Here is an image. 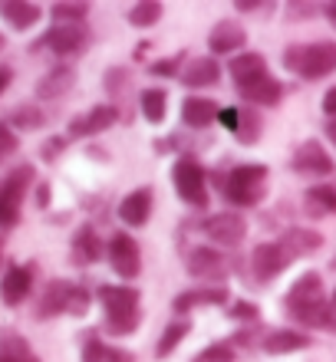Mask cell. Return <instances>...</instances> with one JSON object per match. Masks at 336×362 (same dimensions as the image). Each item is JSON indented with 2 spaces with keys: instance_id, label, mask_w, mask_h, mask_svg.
<instances>
[{
  "instance_id": "cell-1",
  "label": "cell",
  "mask_w": 336,
  "mask_h": 362,
  "mask_svg": "<svg viewBox=\"0 0 336 362\" xmlns=\"http://www.w3.org/2000/svg\"><path fill=\"white\" fill-rule=\"evenodd\" d=\"M99 303L106 310V333L109 336H129L139 329V290L135 286H125V284H106L99 286Z\"/></svg>"
},
{
  "instance_id": "cell-2",
  "label": "cell",
  "mask_w": 336,
  "mask_h": 362,
  "mask_svg": "<svg viewBox=\"0 0 336 362\" xmlns=\"http://www.w3.org/2000/svg\"><path fill=\"white\" fill-rule=\"evenodd\" d=\"M284 66L303 79H323L336 73V43L320 40V43H297L284 53Z\"/></svg>"
},
{
  "instance_id": "cell-3",
  "label": "cell",
  "mask_w": 336,
  "mask_h": 362,
  "mask_svg": "<svg viewBox=\"0 0 336 362\" xmlns=\"http://www.w3.org/2000/svg\"><path fill=\"white\" fill-rule=\"evenodd\" d=\"M264 181H267V165H238L231 168L228 178H221V191L234 208H254L264 198Z\"/></svg>"
},
{
  "instance_id": "cell-4",
  "label": "cell",
  "mask_w": 336,
  "mask_h": 362,
  "mask_svg": "<svg viewBox=\"0 0 336 362\" xmlns=\"http://www.w3.org/2000/svg\"><path fill=\"white\" fill-rule=\"evenodd\" d=\"M33 178H37L33 165H17L7 178H0V228H17L20 204H23V194L33 185Z\"/></svg>"
},
{
  "instance_id": "cell-5",
  "label": "cell",
  "mask_w": 336,
  "mask_h": 362,
  "mask_svg": "<svg viewBox=\"0 0 336 362\" xmlns=\"http://www.w3.org/2000/svg\"><path fill=\"white\" fill-rule=\"evenodd\" d=\"M172 185L178 191V198L192 208H208V191H204V168L198 158L185 155L172 165Z\"/></svg>"
},
{
  "instance_id": "cell-6",
  "label": "cell",
  "mask_w": 336,
  "mask_h": 362,
  "mask_svg": "<svg viewBox=\"0 0 336 362\" xmlns=\"http://www.w3.org/2000/svg\"><path fill=\"white\" fill-rule=\"evenodd\" d=\"M86 43H89V30L83 23H57L40 40V47L53 49L57 57H76V53L86 49Z\"/></svg>"
},
{
  "instance_id": "cell-7",
  "label": "cell",
  "mask_w": 336,
  "mask_h": 362,
  "mask_svg": "<svg viewBox=\"0 0 336 362\" xmlns=\"http://www.w3.org/2000/svg\"><path fill=\"white\" fill-rule=\"evenodd\" d=\"M106 257H109L112 270L122 276V280H135V276H139V270H142V254H139V244H135V238H129L125 230L112 234V240H109V247H106Z\"/></svg>"
},
{
  "instance_id": "cell-8",
  "label": "cell",
  "mask_w": 336,
  "mask_h": 362,
  "mask_svg": "<svg viewBox=\"0 0 336 362\" xmlns=\"http://www.w3.org/2000/svg\"><path fill=\"white\" fill-rule=\"evenodd\" d=\"M290 168H294L297 175H313V178H327V175L336 172L330 152L320 142H313V139L303 142V145H297V152H294V158H290Z\"/></svg>"
},
{
  "instance_id": "cell-9",
  "label": "cell",
  "mask_w": 336,
  "mask_h": 362,
  "mask_svg": "<svg viewBox=\"0 0 336 362\" xmlns=\"http://www.w3.org/2000/svg\"><path fill=\"white\" fill-rule=\"evenodd\" d=\"M323 300H327V293H323V276L310 270V274H300L297 280H294V286H290L287 296H284V306H287V313L294 316L313 303H323Z\"/></svg>"
},
{
  "instance_id": "cell-10",
  "label": "cell",
  "mask_w": 336,
  "mask_h": 362,
  "mask_svg": "<svg viewBox=\"0 0 336 362\" xmlns=\"http://www.w3.org/2000/svg\"><path fill=\"white\" fill-rule=\"evenodd\" d=\"M33 264H7L4 276H0V300L4 306H20L30 296L33 286Z\"/></svg>"
},
{
  "instance_id": "cell-11",
  "label": "cell",
  "mask_w": 336,
  "mask_h": 362,
  "mask_svg": "<svg viewBox=\"0 0 336 362\" xmlns=\"http://www.w3.org/2000/svg\"><path fill=\"white\" fill-rule=\"evenodd\" d=\"M204 234H208L214 244H221V247H238L241 240H244V234H248V221L241 218L238 211H221V214L208 218Z\"/></svg>"
},
{
  "instance_id": "cell-12",
  "label": "cell",
  "mask_w": 336,
  "mask_h": 362,
  "mask_svg": "<svg viewBox=\"0 0 336 362\" xmlns=\"http://www.w3.org/2000/svg\"><path fill=\"white\" fill-rule=\"evenodd\" d=\"M73 290H76V284H69V280H50V284L43 286V293H40L37 306H33V316H37V320H53V316L66 313Z\"/></svg>"
},
{
  "instance_id": "cell-13",
  "label": "cell",
  "mask_w": 336,
  "mask_h": 362,
  "mask_svg": "<svg viewBox=\"0 0 336 362\" xmlns=\"http://www.w3.org/2000/svg\"><path fill=\"white\" fill-rule=\"evenodd\" d=\"M244 43H248V30L241 27L238 20H221V23H214L212 33H208V49H212L214 57H231V53H238Z\"/></svg>"
},
{
  "instance_id": "cell-14",
  "label": "cell",
  "mask_w": 336,
  "mask_h": 362,
  "mask_svg": "<svg viewBox=\"0 0 336 362\" xmlns=\"http://www.w3.org/2000/svg\"><path fill=\"white\" fill-rule=\"evenodd\" d=\"M290 264V257L284 254V247L280 244H257L254 247V254H250V270H254V276L257 280H274L277 274H284V267Z\"/></svg>"
},
{
  "instance_id": "cell-15",
  "label": "cell",
  "mask_w": 336,
  "mask_h": 362,
  "mask_svg": "<svg viewBox=\"0 0 336 362\" xmlns=\"http://www.w3.org/2000/svg\"><path fill=\"white\" fill-rule=\"evenodd\" d=\"M277 244L284 247V254H287L290 260H297V257L317 254V250L323 247V234L313 228H290V230H284V238H280Z\"/></svg>"
},
{
  "instance_id": "cell-16",
  "label": "cell",
  "mask_w": 336,
  "mask_h": 362,
  "mask_svg": "<svg viewBox=\"0 0 336 362\" xmlns=\"http://www.w3.org/2000/svg\"><path fill=\"white\" fill-rule=\"evenodd\" d=\"M119 122V109L115 105H93L86 115H76L73 122H69V135H96V132H106L109 125Z\"/></svg>"
},
{
  "instance_id": "cell-17",
  "label": "cell",
  "mask_w": 336,
  "mask_h": 362,
  "mask_svg": "<svg viewBox=\"0 0 336 362\" xmlns=\"http://www.w3.org/2000/svg\"><path fill=\"white\" fill-rule=\"evenodd\" d=\"M76 86V69L66 66V63H57V66L43 73L37 83V99H63L69 89Z\"/></svg>"
},
{
  "instance_id": "cell-18",
  "label": "cell",
  "mask_w": 336,
  "mask_h": 362,
  "mask_svg": "<svg viewBox=\"0 0 336 362\" xmlns=\"http://www.w3.org/2000/svg\"><path fill=\"white\" fill-rule=\"evenodd\" d=\"M231 293L224 290V286H202V290H185V293H178L172 300V310L178 316H185L188 310H195V306H218V303H228Z\"/></svg>"
},
{
  "instance_id": "cell-19",
  "label": "cell",
  "mask_w": 336,
  "mask_h": 362,
  "mask_svg": "<svg viewBox=\"0 0 336 362\" xmlns=\"http://www.w3.org/2000/svg\"><path fill=\"white\" fill-rule=\"evenodd\" d=\"M149 214H152V188H135L119 201V221H125L129 228H142Z\"/></svg>"
},
{
  "instance_id": "cell-20",
  "label": "cell",
  "mask_w": 336,
  "mask_h": 362,
  "mask_svg": "<svg viewBox=\"0 0 336 362\" xmlns=\"http://www.w3.org/2000/svg\"><path fill=\"white\" fill-rule=\"evenodd\" d=\"M103 254H106V247H103V240H99L96 228H93V224H83V228L76 230V238H73V250H69L73 264L89 267V264H96Z\"/></svg>"
},
{
  "instance_id": "cell-21",
  "label": "cell",
  "mask_w": 336,
  "mask_h": 362,
  "mask_svg": "<svg viewBox=\"0 0 336 362\" xmlns=\"http://www.w3.org/2000/svg\"><path fill=\"white\" fill-rule=\"evenodd\" d=\"M178 76H182V83L188 89H204V86H214V83L221 79V66H218L214 57H198V59H192V63H185V69Z\"/></svg>"
},
{
  "instance_id": "cell-22",
  "label": "cell",
  "mask_w": 336,
  "mask_h": 362,
  "mask_svg": "<svg viewBox=\"0 0 336 362\" xmlns=\"http://www.w3.org/2000/svg\"><path fill=\"white\" fill-rule=\"evenodd\" d=\"M218 103L214 99H204V95H188L182 103V122L188 129H208L212 122H218Z\"/></svg>"
},
{
  "instance_id": "cell-23",
  "label": "cell",
  "mask_w": 336,
  "mask_h": 362,
  "mask_svg": "<svg viewBox=\"0 0 336 362\" xmlns=\"http://www.w3.org/2000/svg\"><path fill=\"white\" fill-rule=\"evenodd\" d=\"M224 257L214 247H195L188 254V274L202 276V280H221L224 276Z\"/></svg>"
},
{
  "instance_id": "cell-24",
  "label": "cell",
  "mask_w": 336,
  "mask_h": 362,
  "mask_svg": "<svg viewBox=\"0 0 336 362\" xmlns=\"http://www.w3.org/2000/svg\"><path fill=\"white\" fill-rule=\"evenodd\" d=\"M264 353L267 356H284V353H300V349H307L310 346V336L300 333V329H274V333L264 336Z\"/></svg>"
},
{
  "instance_id": "cell-25",
  "label": "cell",
  "mask_w": 336,
  "mask_h": 362,
  "mask_svg": "<svg viewBox=\"0 0 336 362\" xmlns=\"http://www.w3.org/2000/svg\"><path fill=\"white\" fill-rule=\"evenodd\" d=\"M0 17L7 20L13 30H30L43 17V7H40V4H30V0H4V4H0Z\"/></svg>"
},
{
  "instance_id": "cell-26",
  "label": "cell",
  "mask_w": 336,
  "mask_h": 362,
  "mask_svg": "<svg viewBox=\"0 0 336 362\" xmlns=\"http://www.w3.org/2000/svg\"><path fill=\"white\" fill-rule=\"evenodd\" d=\"M260 76H267V59L260 53H238V57H231V79L238 86H248V83H254Z\"/></svg>"
},
{
  "instance_id": "cell-27",
  "label": "cell",
  "mask_w": 336,
  "mask_h": 362,
  "mask_svg": "<svg viewBox=\"0 0 336 362\" xmlns=\"http://www.w3.org/2000/svg\"><path fill=\"white\" fill-rule=\"evenodd\" d=\"M238 89L250 105H277L280 95H284V86H280L270 73L267 76H260V79H254V83H248V86H238Z\"/></svg>"
},
{
  "instance_id": "cell-28",
  "label": "cell",
  "mask_w": 336,
  "mask_h": 362,
  "mask_svg": "<svg viewBox=\"0 0 336 362\" xmlns=\"http://www.w3.org/2000/svg\"><path fill=\"white\" fill-rule=\"evenodd\" d=\"M294 320H297L300 326H310V329L336 333V310H333V303H330V300L313 303V306H307V310H300V313H294Z\"/></svg>"
},
{
  "instance_id": "cell-29",
  "label": "cell",
  "mask_w": 336,
  "mask_h": 362,
  "mask_svg": "<svg viewBox=\"0 0 336 362\" xmlns=\"http://www.w3.org/2000/svg\"><path fill=\"white\" fill-rule=\"evenodd\" d=\"M303 208L313 218L336 214V188L333 185H313V188H307L303 191Z\"/></svg>"
},
{
  "instance_id": "cell-30",
  "label": "cell",
  "mask_w": 336,
  "mask_h": 362,
  "mask_svg": "<svg viewBox=\"0 0 336 362\" xmlns=\"http://www.w3.org/2000/svg\"><path fill=\"white\" fill-rule=\"evenodd\" d=\"M0 362H40V356L30 349V343L20 333L0 336Z\"/></svg>"
},
{
  "instance_id": "cell-31",
  "label": "cell",
  "mask_w": 336,
  "mask_h": 362,
  "mask_svg": "<svg viewBox=\"0 0 336 362\" xmlns=\"http://www.w3.org/2000/svg\"><path fill=\"white\" fill-rule=\"evenodd\" d=\"M192 333V323L185 320V316H178V320H172V323L165 326V333H162V339H158V346H155V356L158 359H168V356L178 349V346L185 343V336Z\"/></svg>"
},
{
  "instance_id": "cell-32",
  "label": "cell",
  "mask_w": 336,
  "mask_h": 362,
  "mask_svg": "<svg viewBox=\"0 0 336 362\" xmlns=\"http://www.w3.org/2000/svg\"><path fill=\"white\" fill-rule=\"evenodd\" d=\"M139 105H142L145 119L152 125H158V122H165V112H168V95H165V89H142Z\"/></svg>"
},
{
  "instance_id": "cell-33",
  "label": "cell",
  "mask_w": 336,
  "mask_h": 362,
  "mask_svg": "<svg viewBox=\"0 0 336 362\" xmlns=\"http://www.w3.org/2000/svg\"><path fill=\"white\" fill-rule=\"evenodd\" d=\"M162 10L165 7L158 0H142V4H135V7L125 13V20H129V27H135V30H149L162 20Z\"/></svg>"
},
{
  "instance_id": "cell-34",
  "label": "cell",
  "mask_w": 336,
  "mask_h": 362,
  "mask_svg": "<svg viewBox=\"0 0 336 362\" xmlns=\"http://www.w3.org/2000/svg\"><path fill=\"white\" fill-rule=\"evenodd\" d=\"M260 132H264V122H260L257 109H238V139L244 145H254L260 139Z\"/></svg>"
},
{
  "instance_id": "cell-35",
  "label": "cell",
  "mask_w": 336,
  "mask_h": 362,
  "mask_svg": "<svg viewBox=\"0 0 336 362\" xmlns=\"http://www.w3.org/2000/svg\"><path fill=\"white\" fill-rule=\"evenodd\" d=\"M47 122V115L40 112L37 105H17L13 112H10V129H23V132H33L40 125Z\"/></svg>"
},
{
  "instance_id": "cell-36",
  "label": "cell",
  "mask_w": 336,
  "mask_h": 362,
  "mask_svg": "<svg viewBox=\"0 0 336 362\" xmlns=\"http://www.w3.org/2000/svg\"><path fill=\"white\" fill-rule=\"evenodd\" d=\"M89 13V4H53L50 7V17L57 20V23H83Z\"/></svg>"
},
{
  "instance_id": "cell-37",
  "label": "cell",
  "mask_w": 336,
  "mask_h": 362,
  "mask_svg": "<svg viewBox=\"0 0 336 362\" xmlns=\"http://www.w3.org/2000/svg\"><path fill=\"white\" fill-rule=\"evenodd\" d=\"M192 362H234V343H214L195 356Z\"/></svg>"
},
{
  "instance_id": "cell-38",
  "label": "cell",
  "mask_w": 336,
  "mask_h": 362,
  "mask_svg": "<svg viewBox=\"0 0 336 362\" xmlns=\"http://www.w3.org/2000/svg\"><path fill=\"white\" fill-rule=\"evenodd\" d=\"M228 316H234V320H244V323H257V320H260V310L254 303H248V300H234V303L228 306Z\"/></svg>"
},
{
  "instance_id": "cell-39",
  "label": "cell",
  "mask_w": 336,
  "mask_h": 362,
  "mask_svg": "<svg viewBox=\"0 0 336 362\" xmlns=\"http://www.w3.org/2000/svg\"><path fill=\"white\" fill-rule=\"evenodd\" d=\"M106 353H109V346L99 339V336H89L86 343H83V356L79 359L83 362H103L106 359Z\"/></svg>"
},
{
  "instance_id": "cell-40",
  "label": "cell",
  "mask_w": 336,
  "mask_h": 362,
  "mask_svg": "<svg viewBox=\"0 0 336 362\" xmlns=\"http://www.w3.org/2000/svg\"><path fill=\"white\" fill-rule=\"evenodd\" d=\"M17 135H13V129H10L7 122H0V162H7L10 155L17 152Z\"/></svg>"
},
{
  "instance_id": "cell-41",
  "label": "cell",
  "mask_w": 336,
  "mask_h": 362,
  "mask_svg": "<svg viewBox=\"0 0 336 362\" xmlns=\"http://www.w3.org/2000/svg\"><path fill=\"white\" fill-rule=\"evenodd\" d=\"M125 86H129V73H125L122 66L109 69V73H106V93H109V95H119Z\"/></svg>"
},
{
  "instance_id": "cell-42",
  "label": "cell",
  "mask_w": 336,
  "mask_h": 362,
  "mask_svg": "<svg viewBox=\"0 0 336 362\" xmlns=\"http://www.w3.org/2000/svg\"><path fill=\"white\" fill-rule=\"evenodd\" d=\"M66 313H73V316H86V313H89V293L83 290V286H76V290H73Z\"/></svg>"
},
{
  "instance_id": "cell-43",
  "label": "cell",
  "mask_w": 336,
  "mask_h": 362,
  "mask_svg": "<svg viewBox=\"0 0 336 362\" xmlns=\"http://www.w3.org/2000/svg\"><path fill=\"white\" fill-rule=\"evenodd\" d=\"M63 148H66V139H63V135H53V139H47V145L40 148V155H43L47 162H53V158H57Z\"/></svg>"
},
{
  "instance_id": "cell-44",
  "label": "cell",
  "mask_w": 336,
  "mask_h": 362,
  "mask_svg": "<svg viewBox=\"0 0 336 362\" xmlns=\"http://www.w3.org/2000/svg\"><path fill=\"white\" fill-rule=\"evenodd\" d=\"M155 73V76H178V59H158V63H152V66H149Z\"/></svg>"
},
{
  "instance_id": "cell-45",
  "label": "cell",
  "mask_w": 336,
  "mask_h": 362,
  "mask_svg": "<svg viewBox=\"0 0 336 362\" xmlns=\"http://www.w3.org/2000/svg\"><path fill=\"white\" fill-rule=\"evenodd\" d=\"M218 122H221L224 129H231V132H238V109H221V112H218Z\"/></svg>"
},
{
  "instance_id": "cell-46",
  "label": "cell",
  "mask_w": 336,
  "mask_h": 362,
  "mask_svg": "<svg viewBox=\"0 0 336 362\" xmlns=\"http://www.w3.org/2000/svg\"><path fill=\"white\" fill-rule=\"evenodd\" d=\"M103 362H135V356L125 353V349H112V346H109V353H106V359Z\"/></svg>"
},
{
  "instance_id": "cell-47",
  "label": "cell",
  "mask_w": 336,
  "mask_h": 362,
  "mask_svg": "<svg viewBox=\"0 0 336 362\" xmlns=\"http://www.w3.org/2000/svg\"><path fill=\"white\" fill-rule=\"evenodd\" d=\"M290 17H297V20H303V17H313V7L310 4H290Z\"/></svg>"
},
{
  "instance_id": "cell-48",
  "label": "cell",
  "mask_w": 336,
  "mask_h": 362,
  "mask_svg": "<svg viewBox=\"0 0 336 362\" xmlns=\"http://www.w3.org/2000/svg\"><path fill=\"white\" fill-rule=\"evenodd\" d=\"M323 112L333 115V119H336V86H333V89H327V95H323Z\"/></svg>"
},
{
  "instance_id": "cell-49",
  "label": "cell",
  "mask_w": 336,
  "mask_h": 362,
  "mask_svg": "<svg viewBox=\"0 0 336 362\" xmlns=\"http://www.w3.org/2000/svg\"><path fill=\"white\" fill-rule=\"evenodd\" d=\"M37 204H40V208H47V204H50V185H47V181H43V185H37Z\"/></svg>"
},
{
  "instance_id": "cell-50",
  "label": "cell",
  "mask_w": 336,
  "mask_h": 362,
  "mask_svg": "<svg viewBox=\"0 0 336 362\" xmlns=\"http://www.w3.org/2000/svg\"><path fill=\"white\" fill-rule=\"evenodd\" d=\"M13 83V69H7V66H0V95H4V89Z\"/></svg>"
},
{
  "instance_id": "cell-51",
  "label": "cell",
  "mask_w": 336,
  "mask_h": 362,
  "mask_svg": "<svg viewBox=\"0 0 336 362\" xmlns=\"http://www.w3.org/2000/svg\"><path fill=\"white\" fill-rule=\"evenodd\" d=\"M234 7H238V10H244V13H250V10H257L260 4H254V0H238Z\"/></svg>"
},
{
  "instance_id": "cell-52",
  "label": "cell",
  "mask_w": 336,
  "mask_h": 362,
  "mask_svg": "<svg viewBox=\"0 0 336 362\" xmlns=\"http://www.w3.org/2000/svg\"><path fill=\"white\" fill-rule=\"evenodd\" d=\"M323 10H327V20H330V23H333V27H336V4H327V7H323Z\"/></svg>"
},
{
  "instance_id": "cell-53",
  "label": "cell",
  "mask_w": 336,
  "mask_h": 362,
  "mask_svg": "<svg viewBox=\"0 0 336 362\" xmlns=\"http://www.w3.org/2000/svg\"><path fill=\"white\" fill-rule=\"evenodd\" d=\"M327 135H330V139H333V142H336V122H330V125H327Z\"/></svg>"
},
{
  "instance_id": "cell-54",
  "label": "cell",
  "mask_w": 336,
  "mask_h": 362,
  "mask_svg": "<svg viewBox=\"0 0 336 362\" xmlns=\"http://www.w3.org/2000/svg\"><path fill=\"white\" fill-rule=\"evenodd\" d=\"M330 303H333V310H336V290H333V296H330Z\"/></svg>"
},
{
  "instance_id": "cell-55",
  "label": "cell",
  "mask_w": 336,
  "mask_h": 362,
  "mask_svg": "<svg viewBox=\"0 0 336 362\" xmlns=\"http://www.w3.org/2000/svg\"><path fill=\"white\" fill-rule=\"evenodd\" d=\"M4 43H7V40H4V33H0V49H4Z\"/></svg>"
},
{
  "instance_id": "cell-56",
  "label": "cell",
  "mask_w": 336,
  "mask_h": 362,
  "mask_svg": "<svg viewBox=\"0 0 336 362\" xmlns=\"http://www.w3.org/2000/svg\"><path fill=\"white\" fill-rule=\"evenodd\" d=\"M0 270H4V254H0Z\"/></svg>"
}]
</instances>
